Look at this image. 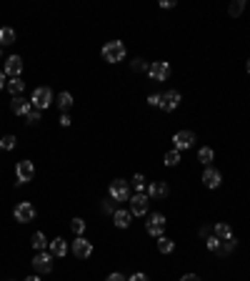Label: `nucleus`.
Masks as SVG:
<instances>
[{"label":"nucleus","instance_id":"1","mask_svg":"<svg viewBox=\"0 0 250 281\" xmlns=\"http://www.w3.org/2000/svg\"><path fill=\"white\" fill-rule=\"evenodd\" d=\"M30 103H33V108H38V111H48L50 103H53V91H50L48 86L35 88L33 96H30Z\"/></svg>","mask_w":250,"mask_h":281},{"label":"nucleus","instance_id":"2","mask_svg":"<svg viewBox=\"0 0 250 281\" xmlns=\"http://www.w3.org/2000/svg\"><path fill=\"white\" fill-rule=\"evenodd\" d=\"M103 58H105L108 63H120V60H125V46L120 43V40H110V43H105V48H103Z\"/></svg>","mask_w":250,"mask_h":281},{"label":"nucleus","instance_id":"3","mask_svg":"<svg viewBox=\"0 0 250 281\" xmlns=\"http://www.w3.org/2000/svg\"><path fill=\"white\" fill-rule=\"evenodd\" d=\"M165 216L163 214H150L148 216V221H145V231L150 233V236H155V238H160L163 236V231H165Z\"/></svg>","mask_w":250,"mask_h":281},{"label":"nucleus","instance_id":"4","mask_svg":"<svg viewBox=\"0 0 250 281\" xmlns=\"http://www.w3.org/2000/svg\"><path fill=\"white\" fill-rule=\"evenodd\" d=\"M53 254L50 251H38V256L33 259V269L38 271V274H50L53 271Z\"/></svg>","mask_w":250,"mask_h":281},{"label":"nucleus","instance_id":"5","mask_svg":"<svg viewBox=\"0 0 250 281\" xmlns=\"http://www.w3.org/2000/svg\"><path fill=\"white\" fill-rule=\"evenodd\" d=\"M110 198L113 201H130V186H128V181L115 178L110 183Z\"/></svg>","mask_w":250,"mask_h":281},{"label":"nucleus","instance_id":"6","mask_svg":"<svg viewBox=\"0 0 250 281\" xmlns=\"http://www.w3.org/2000/svg\"><path fill=\"white\" fill-rule=\"evenodd\" d=\"M130 214L133 216H145L148 214V204H150V198H148V193H135V196H130Z\"/></svg>","mask_w":250,"mask_h":281},{"label":"nucleus","instance_id":"7","mask_svg":"<svg viewBox=\"0 0 250 281\" xmlns=\"http://www.w3.org/2000/svg\"><path fill=\"white\" fill-rule=\"evenodd\" d=\"M13 216H15V221H20V224H30V221L35 219V206L28 204V201H20V204L15 206V211H13Z\"/></svg>","mask_w":250,"mask_h":281},{"label":"nucleus","instance_id":"8","mask_svg":"<svg viewBox=\"0 0 250 281\" xmlns=\"http://www.w3.org/2000/svg\"><path fill=\"white\" fill-rule=\"evenodd\" d=\"M148 75L153 80H168L170 78V65L165 63V60H155V63L148 65Z\"/></svg>","mask_w":250,"mask_h":281},{"label":"nucleus","instance_id":"9","mask_svg":"<svg viewBox=\"0 0 250 281\" xmlns=\"http://www.w3.org/2000/svg\"><path fill=\"white\" fill-rule=\"evenodd\" d=\"M15 176H18V183H28L33 176H35V166H33V161H18V166H15Z\"/></svg>","mask_w":250,"mask_h":281},{"label":"nucleus","instance_id":"10","mask_svg":"<svg viewBox=\"0 0 250 281\" xmlns=\"http://www.w3.org/2000/svg\"><path fill=\"white\" fill-rule=\"evenodd\" d=\"M73 254H75L78 259H88V256L93 254V244H90L85 236H78V238L73 241Z\"/></svg>","mask_w":250,"mask_h":281},{"label":"nucleus","instance_id":"11","mask_svg":"<svg viewBox=\"0 0 250 281\" xmlns=\"http://www.w3.org/2000/svg\"><path fill=\"white\" fill-rule=\"evenodd\" d=\"M173 146H175V151H185V148L195 146V133L193 131H178L173 136Z\"/></svg>","mask_w":250,"mask_h":281},{"label":"nucleus","instance_id":"12","mask_svg":"<svg viewBox=\"0 0 250 281\" xmlns=\"http://www.w3.org/2000/svg\"><path fill=\"white\" fill-rule=\"evenodd\" d=\"M180 106V93L178 91H168V93H160V108L165 113H170Z\"/></svg>","mask_w":250,"mask_h":281},{"label":"nucleus","instance_id":"13","mask_svg":"<svg viewBox=\"0 0 250 281\" xmlns=\"http://www.w3.org/2000/svg\"><path fill=\"white\" fill-rule=\"evenodd\" d=\"M20 73H23V58H20V56H10V58H5V75H10V78H20Z\"/></svg>","mask_w":250,"mask_h":281},{"label":"nucleus","instance_id":"14","mask_svg":"<svg viewBox=\"0 0 250 281\" xmlns=\"http://www.w3.org/2000/svg\"><path fill=\"white\" fill-rule=\"evenodd\" d=\"M168 183H165V181H153V183H148V198H165V196H168Z\"/></svg>","mask_w":250,"mask_h":281},{"label":"nucleus","instance_id":"15","mask_svg":"<svg viewBox=\"0 0 250 281\" xmlns=\"http://www.w3.org/2000/svg\"><path fill=\"white\" fill-rule=\"evenodd\" d=\"M220 181H223V176H220L218 169H210V166H208V169L203 171V183H205L208 188H218Z\"/></svg>","mask_w":250,"mask_h":281},{"label":"nucleus","instance_id":"16","mask_svg":"<svg viewBox=\"0 0 250 281\" xmlns=\"http://www.w3.org/2000/svg\"><path fill=\"white\" fill-rule=\"evenodd\" d=\"M10 108H13V113H15V115H23V118H25V115L33 111V103H30V101H25V98H20V96H15V98H13V103H10Z\"/></svg>","mask_w":250,"mask_h":281},{"label":"nucleus","instance_id":"17","mask_svg":"<svg viewBox=\"0 0 250 281\" xmlns=\"http://www.w3.org/2000/svg\"><path fill=\"white\" fill-rule=\"evenodd\" d=\"M130 219H133V214L125 211V209H118V211L113 214V224H115L118 228H128V226H130Z\"/></svg>","mask_w":250,"mask_h":281},{"label":"nucleus","instance_id":"18","mask_svg":"<svg viewBox=\"0 0 250 281\" xmlns=\"http://www.w3.org/2000/svg\"><path fill=\"white\" fill-rule=\"evenodd\" d=\"M50 254L58 256V259H63V256L68 254V244H65V238H53V241H50Z\"/></svg>","mask_w":250,"mask_h":281},{"label":"nucleus","instance_id":"19","mask_svg":"<svg viewBox=\"0 0 250 281\" xmlns=\"http://www.w3.org/2000/svg\"><path fill=\"white\" fill-rule=\"evenodd\" d=\"M30 244H33V249H35V251H45V246L50 244V241L45 238V233H43V231H35V233H33V241H30Z\"/></svg>","mask_w":250,"mask_h":281},{"label":"nucleus","instance_id":"20","mask_svg":"<svg viewBox=\"0 0 250 281\" xmlns=\"http://www.w3.org/2000/svg\"><path fill=\"white\" fill-rule=\"evenodd\" d=\"M213 158H215V153H213V148H208V146H203L200 151H198V161H200V164L208 169V166H210L213 164Z\"/></svg>","mask_w":250,"mask_h":281},{"label":"nucleus","instance_id":"21","mask_svg":"<svg viewBox=\"0 0 250 281\" xmlns=\"http://www.w3.org/2000/svg\"><path fill=\"white\" fill-rule=\"evenodd\" d=\"M213 236H218L220 241H225V238H233V228H230V224H215V228H213Z\"/></svg>","mask_w":250,"mask_h":281},{"label":"nucleus","instance_id":"22","mask_svg":"<svg viewBox=\"0 0 250 281\" xmlns=\"http://www.w3.org/2000/svg\"><path fill=\"white\" fill-rule=\"evenodd\" d=\"M163 164H165V166H170V169L178 166V164H180V151H175V148H173V151H165Z\"/></svg>","mask_w":250,"mask_h":281},{"label":"nucleus","instance_id":"23","mask_svg":"<svg viewBox=\"0 0 250 281\" xmlns=\"http://www.w3.org/2000/svg\"><path fill=\"white\" fill-rule=\"evenodd\" d=\"M158 251H160V254H173V251H175V241L160 236V238H158Z\"/></svg>","mask_w":250,"mask_h":281},{"label":"nucleus","instance_id":"24","mask_svg":"<svg viewBox=\"0 0 250 281\" xmlns=\"http://www.w3.org/2000/svg\"><path fill=\"white\" fill-rule=\"evenodd\" d=\"M15 43V30L13 28H0V46H13Z\"/></svg>","mask_w":250,"mask_h":281},{"label":"nucleus","instance_id":"25","mask_svg":"<svg viewBox=\"0 0 250 281\" xmlns=\"http://www.w3.org/2000/svg\"><path fill=\"white\" fill-rule=\"evenodd\" d=\"M8 91H10L13 96H20V93L25 91V80H23V78H10V80H8Z\"/></svg>","mask_w":250,"mask_h":281},{"label":"nucleus","instance_id":"26","mask_svg":"<svg viewBox=\"0 0 250 281\" xmlns=\"http://www.w3.org/2000/svg\"><path fill=\"white\" fill-rule=\"evenodd\" d=\"M235 246H238V241H235V238H225V241H220V249H218V254H220V256H225V254H233V251H235Z\"/></svg>","mask_w":250,"mask_h":281},{"label":"nucleus","instance_id":"27","mask_svg":"<svg viewBox=\"0 0 250 281\" xmlns=\"http://www.w3.org/2000/svg\"><path fill=\"white\" fill-rule=\"evenodd\" d=\"M55 103H58V108H60L63 113H65V111H68V108L73 106V96H70L68 91H63V93L58 96V101H55Z\"/></svg>","mask_w":250,"mask_h":281},{"label":"nucleus","instance_id":"28","mask_svg":"<svg viewBox=\"0 0 250 281\" xmlns=\"http://www.w3.org/2000/svg\"><path fill=\"white\" fill-rule=\"evenodd\" d=\"M70 228H73L75 236H83V233H85V221H83V219H73Z\"/></svg>","mask_w":250,"mask_h":281},{"label":"nucleus","instance_id":"29","mask_svg":"<svg viewBox=\"0 0 250 281\" xmlns=\"http://www.w3.org/2000/svg\"><path fill=\"white\" fill-rule=\"evenodd\" d=\"M205 246H208V251H213V254H218V249H220V238H218V236H208V241H205Z\"/></svg>","mask_w":250,"mask_h":281},{"label":"nucleus","instance_id":"30","mask_svg":"<svg viewBox=\"0 0 250 281\" xmlns=\"http://www.w3.org/2000/svg\"><path fill=\"white\" fill-rule=\"evenodd\" d=\"M133 186H135L138 193H145V176H143V173H135V176H133Z\"/></svg>","mask_w":250,"mask_h":281},{"label":"nucleus","instance_id":"31","mask_svg":"<svg viewBox=\"0 0 250 281\" xmlns=\"http://www.w3.org/2000/svg\"><path fill=\"white\" fill-rule=\"evenodd\" d=\"M243 10H245V0H235V3L230 5V15H233V18H238Z\"/></svg>","mask_w":250,"mask_h":281},{"label":"nucleus","instance_id":"32","mask_svg":"<svg viewBox=\"0 0 250 281\" xmlns=\"http://www.w3.org/2000/svg\"><path fill=\"white\" fill-rule=\"evenodd\" d=\"M0 148L13 151V148H15V136H5V138H0Z\"/></svg>","mask_w":250,"mask_h":281},{"label":"nucleus","instance_id":"33","mask_svg":"<svg viewBox=\"0 0 250 281\" xmlns=\"http://www.w3.org/2000/svg\"><path fill=\"white\" fill-rule=\"evenodd\" d=\"M40 115H43V111H38V108H33L28 115H25V120H28V123H38V120H40Z\"/></svg>","mask_w":250,"mask_h":281},{"label":"nucleus","instance_id":"34","mask_svg":"<svg viewBox=\"0 0 250 281\" xmlns=\"http://www.w3.org/2000/svg\"><path fill=\"white\" fill-rule=\"evenodd\" d=\"M148 106L160 108V93H150V96H148Z\"/></svg>","mask_w":250,"mask_h":281},{"label":"nucleus","instance_id":"35","mask_svg":"<svg viewBox=\"0 0 250 281\" xmlns=\"http://www.w3.org/2000/svg\"><path fill=\"white\" fill-rule=\"evenodd\" d=\"M103 211H105V214H115V206H113V198H110V201H103Z\"/></svg>","mask_w":250,"mask_h":281},{"label":"nucleus","instance_id":"36","mask_svg":"<svg viewBox=\"0 0 250 281\" xmlns=\"http://www.w3.org/2000/svg\"><path fill=\"white\" fill-rule=\"evenodd\" d=\"M105 281H128V279H125L123 274H118V271H115V274H110V276H108Z\"/></svg>","mask_w":250,"mask_h":281},{"label":"nucleus","instance_id":"37","mask_svg":"<svg viewBox=\"0 0 250 281\" xmlns=\"http://www.w3.org/2000/svg\"><path fill=\"white\" fill-rule=\"evenodd\" d=\"M128 281H148V276H145V274H133Z\"/></svg>","mask_w":250,"mask_h":281},{"label":"nucleus","instance_id":"38","mask_svg":"<svg viewBox=\"0 0 250 281\" xmlns=\"http://www.w3.org/2000/svg\"><path fill=\"white\" fill-rule=\"evenodd\" d=\"M180 281H200V276H198V274H185Z\"/></svg>","mask_w":250,"mask_h":281},{"label":"nucleus","instance_id":"39","mask_svg":"<svg viewBox=\"0 0 250 281\" xmlns=\"http://www.w3.org/2000/svg\"><path fill=\"white\" fill-rule=\"evenodd\" d=\"M60 126H65V128L70 126V115H68V113H63V115H60Z\"/></svg>","mask_w":250,"mask_h":281},{"label":"nucleus","instance_id":"40","mask_svg":"<svg viewBox=\"0 0 250 281\" xmlns=\"http://www.w3.org/2000/svg\"><path fill=\"white\" fill-rule=\"evenodd\" d=\"M173 5H175L173 0H160V8H163V10H165V8H173Z\"/></svg>","mask_w":250,"mask_h":281},{"label":"nucleus","instance_id":"41","mask_svg":"<svg viewBox=\"0 0 250 281\" xmlns=\"http://www.w3.org/2000/svg\"><path fill=\"white\" fill-rule=\"evenodd\" d=\"M143 68H145L143 60H135V63H133V70H143Z\"/></svg>","mask_w":250,"mask_h":281},{"label":"nucleus","instance_id":"42","mask_svg":"<svg viewBox=\"0 0 250 281\" xmlns=\"http://www.w3.org/2000/svg\"><path fill=\"white\" fill-rule=\"evenodd\" d=\"M5 86V70H0V88Z\"/></svg>","mask_w":250,"mask_h":281},{"label":"nucleus","instance_id":"43","mask_svg":"<svg viewBox=\"0 0 250 281\" xmlns=\"http://www.w3.org/2000/svg\"><path fill=\"white\" fill-rule=\"evenodd\" d=\"M25 281H43L40 276H25Z\"/></svg>","mask_w":250,"mask_h":281},{"label":"nucleus","instance_id":"44","mask_svg":"<svg viewBox=\"0 0 250 281\" xmlns=\"http://www.w3.org/2000/svg\"><path fill=\"white\" fill-rule=\"evenodd\" d=\"M248 73H250V60H248Z\"/></svg>","mask_w":250,"mask_h":281}]
</instances>
